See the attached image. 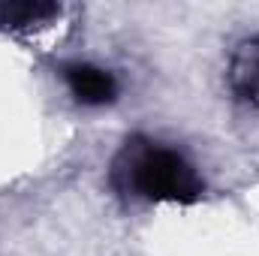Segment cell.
<instances>
[{"mask_svg":"<svg viewBox=\"0 0 259 256\" xmlns=\"http://www.w3.org/2000/svg\"><path fill=\"white\" fill-rule=\"evenodd\" d=\"M112 184L127 196L148 202L190 205L205 193V181L184 154L142 136L127 139V145L118 151L112 163Z\"/></svg>","mask_w":259,"mask_h":256,"instance_id":"obj_1","label":"cell"},{"mask_svg":"<svg viewBox=\"0 0 259 256\" xmlns=\"http://www.w3.org/2000/svg\"><path fill=\"white\" fill-rule=\"evenodd\" d=\"M66 84L72 97L84 106H106L118 97V81L112 72L94 64H69L66 66Z\"/></svg>","mask_w":259,"mask_h":256,"instance_id":"obj_2","label":"cell"},{"mask_svg":"<svg viewBox=\"0 0 259 256\" xmlns=\"http://www.w3.org/2000/svg\"><path fill=\"white\" fill-rule=\"evenodd\" d=\"M229 88L238 100H259V36L244 39L229 61Z\"/></svg>","mask_w":259,"mask_h":256,"instance_id":"obj_3","label":"cell"},{"mask_svg":"<svg viewBox=\"0 0 259 256\" xmlns=\"http://www.w3.org/2000/svg\"><path fill=\"white\" fill-rule=\"evenodd\" d=\"M61 12V6L55 3H0V24L3 27H30V24H42L49 18H55Z\"/></svg>","mask_w":259,"mask_h":256,"instance_id":"obj_4","label":"cell"}]
</instances>
